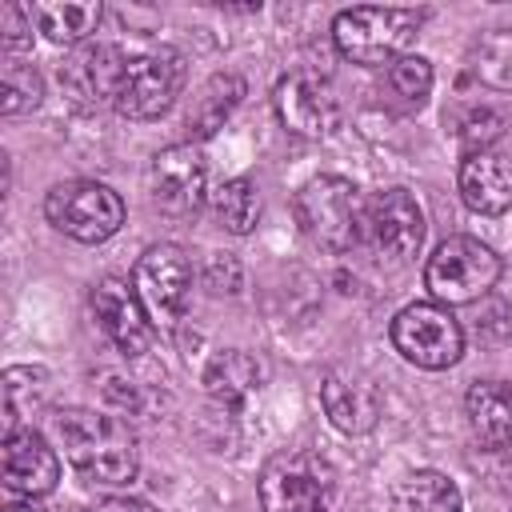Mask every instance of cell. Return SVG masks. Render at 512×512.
Segmentation results:
<instances>
[{
	"label": "cell",
	"instance_id": "19",
	"mask_svg": "<svg viewBox=\"0 0 512 512\" xmlns=\"http://www.w3.org/2000/svg\"><path fill=\"white\" fill-rule=\"evenodd\" d=\"M28 12H32V20H36V28H40L48 40H56V44H80V40H88V32H96V24H100V16H104V8L92 4V0L32 4Z\"/></svg>",
	"mask_w": 512,
	"mask_h": 512
},
{
	"label": "cell",
	"instance_id": "14",
	"mask_svg": "<svg viewBox=\"0 0 512 512\" xmlns=\"http://www.w3.org/2000/svg\"><path fill=\"white\" fill-rule=\"evenodd\" d=\"M128 60L116 44H80L64 64H60V88L80 104L96 108L104 100L116 104V92L124 84Z\"/></svg>",
	"mask_w": 512,
	"mask_h": 512
},
{
	"label": "cell",
	"instance_id": "31",
	"mask_svg": "<svg viewBox=\"0 0 512 512\" xmlns=\"http://www.w3.org/2000/svg\"><path fill=\"white\" fill-rule=\"evenodd\" d=\"M88 512H156V508L148 500H136V496H112V500L92 504Z\"/></svg>",
	"mask_w": 512,
	"mask_h": 512
},
{
	"label": "cell",
	"instance_id": "10",
	"mask_svg": "<svg viewBox=\"0 0 512 512\" xmlns=\"http://www.w3.org/2000/svg\"><path fill=\"white\" fill-rule=\"evenodd\" d=\"M92 316L124 356H144L152 348V312L144 308L132 280L104 276L92 288Z\"/></svg>",
	"mask_w": 512,
	"mask_h": 512
},
{
	"label": "cell",
	"instance_id": "26",
	"mask_svg": "<svg viewBox=\"0 0 512 512\" xmlns=\"http://www.w3.org/2000/svg\"><path fill=\"white\" fill-rule=\"evenodd\" d=\"M44 96V80L32 64L24 60H4V76H0V112L4 116H20V112H32Z\"/></svg>",
	"mask_w": 512,
	"mask_h": 512
},
{
	"label": "cell",
	"instance_id": "12",
	"mask_svg": "<svg viewBox=\"0 0 512 512\" xmlns=\"http://www.w3.org/2000/svg\"><path fill=\"white\" fill-rule=\"evenodd\" d=\"M208 192V164L196 144H172L152 160V204L168 216H196Z\"/></svg>",
	"mask_w": 512,
	"mask_h": 512
},
{
	"label": "cell",
	"instance_id": "9",
	"mask_svg": "<svg viewBox=\"0 0 512 512\" xmlns=\"http://www.w3.org/2000/svg\"><path fill=\"white\" fill-rule=\"evenodd\" d=\"M364 236L388 264H408L424 244V212L408 188H384L364 200Z\"/></svg>",
	"mask_w": 512,
	"mask_h": 512
},
{
	"label": "cell",
	"instance_id": "27",
	"mask_svg": "<svg viewBox=\"0 0 512 512\" xmlns=\"http://www.w3.org/2000/svg\"><path fill=\"white\" fill-rule=\"evenodd\" d=\"M388 88L404 108H420L432 92V64L424 56H404L388 68Z\"/></svg>",
	"mask_w": 512,
	"mask_h": 512
},
{
	"label": "cell",
	"instance_id": "1",
	"mask_svg": "<svg viewBox=\"0 0 512 512\" xmlns=\"http://www.w3.org/2000/svg\"><path fill=\"white\" fill-rule=\"evenodd\" d=\"M56 436L72 468L104 488L128 484L136 476V436L120 416H104L92 408H64L56 416Z\"/></svg>",
	"mask_w": 512,
	"mask_h": 512
},
{
	"label": "cell",
	"instance_id": "13",
	"mask_svg": "<svg viewBox=\"0 0 512 512\" xmlns=\"http://www.w3.org/2000/svg\"><path fill=\"white\" fill-rule=\"evenodd\" d=\"M276 116L280 124L292 132V136H304V140H320L336 128L340 120V108H336V96H332V84L312 76V72H292L276 84Z\"/></svg>",
	"mask_w": 512,
	"mask_h": 512
},
{
	"label": "cell",
	"instance_id": "4",
	"mask_svg": "<svg viewBox=\"0 0 512 512\" xmlns=\"http://www.w3.org/2000/svg\"><path fill=\"white\" fill-rule=\"evenodd\" d=\"M256 492L264 512H332L336 472L320 452L284 448L260 468Z\"/></svg>",
	"mask_w": 512,
	"mask_h": 512
},
{
	"label": "cell",
	"instance_id": "16",
	"mask_svg": "<svg viewBox=\"0 0 512 512\" xmlns=\"http://www.w3.org/2000/svg\"><path fill=\"white\" fill-rule=\"evenodd\" d=\"M56 480H60V460L36 428L4 432V484H8V492L36 500V496H48L56 488Z\"/></svg>",
	"mask_w": 512,
	"mask_h": 512
},
{
	"label": "cell",
	"instance_id": "22",
	"mask_svg": "<svg viewBox=\"0 0 512 512\" xmlns=\"http://www.w3.org/2000/svg\"><path fill=\"white\" fill-rule=\"evenodd\" d=\"M260 376H264L260 364L244 348H224V352L212 356V364L204 372V384H208V392L216 400L236 404L240 396H248L252 388H260Z\"/></svg>",
	"mask_w": 512,
	"mask_h": 512
},
{
	"label": "cell",
	"instance_id": "18",
	"mask_svg": "<svg viewBox=\"0 0 512 512\" xmlns=\"http://www.w3.org/2000/svg\"><path fill=\"white\" fill-rule=\"evenodd\" d=\"M468 424L488 448H508L512 444V388L500 380H480L468 388Z\"/></svg>",
	"mask_w": 512,
	"mask_h": 512
},
{
	"label": "cell",
	"instance_id": "7",
	"mask_svg": "<svg viewBox=\"0 0 512 512\" xmlns=\"http://www.w3.org/2000/svg\"><path fill=\"white\" fill-rule=\"evenodd\" d=\"M392 344L396 352L428 372L452 368L464 352V328L444 304H408L392 320Z\"/></svg>",
	"mask_w": 512,
	"mask_h": 512
},
{
	"label": "cell",
	"instance_id": "32",
	"mask_svg": "<svg viewBox=\"0 0 512 512\" xmlns=\"http://www.w3.org/2000/svg\"><path fill=\"white\" fill-rule=\"evenodd\" d=\"M4 512H44L40 504H32V500H20V504H8Z\"/></svg>",
	"mask_w": 512,
	"mask_h": 512
},
{
	"label": "cell",
	"instance_id": "11",
	"mask_svg": "<svg viewBox=\"0 0 512 512\" xmlns=\"http://www.w3.org/2000/svg\"><path fill=\"white\" fill-rule=\"evenodd\" d=\"M132 284L156 320H176L192 292V264L180 244H152L136 260Z\"/></svg>",
	"mask_w": 512,
	"mask_h": 512
},
{
	"label": "cell",
	"instance_id": "21",
	"mask_svg": "<svg viewBox=\"0 0 512 512\" xmlns=\"http://www.w3.org/2000/svg\"><path fill=\"white\" fill-rule=\"evenodd\" d=\"M48 404V372L32 364H12L4 372V432H16L20 420H32Z\"/></svg>",
	"mask_w": 512,
	"mask_h": 512
},
{
	"label": "cell",
	"instance_id": "28",
	"mask_svg": "<svg viewBox=\"0 0 512 512\" xmlns=\"http://www.w3.org/2000/svg\"><path fill=\"white\" fill-rule=\"evenodd\" d=\"M500 128H504V120H500L492 108H472V112L464 116V124H460V140H464L468 156H472V152H492L488 144L500 136Z\"/></svg>",
	"mask_w": 512,
	"mask_h": 512
},
{
	"label": "cell",
	"instance_id": "5",
	"mask_svg": "<svg viewBox=\"0 0 512 512\" xmlns=\"http://www.w3.org/2000/svg\"><path fill=\"white\" fill-rule=\"evenodd\" d=\"M496 280H500V256L472 236H448L444 244H436L424 268V284L432 300L444 308L480 300L484 292H492Z\"/></svg>",
	"mask_w": 512,
	"mask_h": 512
},
{
	"label": "cell",
	"instance_id": "29",
	"mask_svg": "<svg viewBox=\"0 0 512 512\" xmlns=\"http://www.w3.org/2000/svg\"><path fill=\"white\" fill-rule=\"evenodd\" d=\"M28 44H32V12L20 4H0V48L16 56Z\"/></svg>",
	"mask_w": 512,
	"mask_h": 512
},
{
	"label": "cell",
	"instance_id": "30",
	"mask_svg": "<svg viewBox=\"0 0 512 512\" xmlns=\"http://www.w3.org/2000/svg\"><path fill=\"white\" fill-rule=\"evenodd\" d=\"M204 280H208L212 292H236L240 288V264L228 252H212L208 268H204Z\"/></svg>",
	"mask_w": 512,
	"mask_h": 512
},
{
	"label": "cell",
	"instance_id": "6",
	"mask_svg": "<svg viewBox=\"0 0 512 512\" xmlns=\"http://www.w3.org/2000/svg\"><path fill=\"white\" fill-rule=\"evenodd\" d=\"M44 216L52 228L80 244H104L124 224V200L100 180H68L48 192Z\"/></svg>",
	"mask_w": 512,
	"mask_h": 512
},
{
	"label": "cell",
	"instance_id": "24",
	"mask_svg": "<svg viewBox=\"0 0 512 512\" xmlns=\"http://www.w3.org/2000/svg\"><path fill=\"white\" fill-rule=\"evenodd\" d=\"M212 212H216L220 228H228V232H236V236L252 232L256 220H260V196H256V184L244 180V176L224 180V184L212 192Z\"/></svg>",
	"mask_w": 512,
	"mask_h": 512
},
{
	"label": "cell",
	"instance_id": "23",
	"mask_svg": "<svg viewBox=\"0 0 512 512\" xmlns=\"http://www.w3.org/2000/svg\"><path fill=\"white\" fill-rule=\"evenodd\" d=\"M400 504H404V512H460V508H464L456 480L444 476V472H432V468L412 472V476L404 480Z\"/></svg>",
	"mask_w": 512,
	"mask_h": 512
},
{
	"label": "cell",
	"instance_id": "2",
	"mask_svg": "<svg viewBox=\"0 0 512 512\" xmlns=\"http://www.w3.org/2000/svg\"><path fill=\"white\" fill-rule=\"evenodd\" d=\"M424 24V12H412V8H344L336 20H332V40H336V52L352 64H368V68H380V64H396L408 56L416 32Z\"/></svg>",
	"mask_w": 512,
	"mask_h": 512
},
{
	"label": "cell",
	"instance_id": "15",
	"mask_svg": "<svg viewBox=\"0 0 512 512\" xmlns=\"http://www.w3.org/2000/svg\"><path fill=\"white\" fill-rule=\"evenodd\" d=\"M320 404L328 420L348 436H364L380 420V388L356 368H328L320 380Z\"/></svg>",
	"mask_w": 512,
	"mask_h": 512
},
{
	"label": "cell",
	"instance_id": "3",
	"mask_svg": "<svg viewBox=\"0 0 512 512\" xmlns=\"http://www.w3.org/2000/svg\"><path fill=\"white\" fill-rule=\"evenodd\" d=\"M292 212L300 232L328 252H348L364 236V200H360V188L344 176H332V172L312 176L296 192Z\"/></svg>",
	"mask_w": 512,
	"mask_h": 512
},
{
	"label": "cell",
	"instance_id": "20",
	"mask_svg": "<svg viewBox=\"0 0 512 512\" xmlns=\"http://www.w3.org/2000/svg\"><path fill=\"white\" fill-rule=\"evenodd\" d=\"M240 100H244V80L240 76H232V72L212 76L188 108V132L192 136H212L216 128H224V120L236 112Z\"/></svg>",
	"mask_w": 512,
	"mask_h": 512
},
{
	"label": "cell",
	"instance_id": "17",
	"mask_svg": "<svg viewBox=\"0 0 512 512\" xmlns=\"http://www.w3.org/2000/svg\"><path fill=\"white\" fill-rule=\"evenodd\" d=\"M460 196L480 216H500L512 208V160L500 152H472L460 160Z\"/></svg>",
	"mask_w": 512,
	"mask_h": 512
},
{
	"label": "cell",
	"instance_id": "8",
	"mask_svg": "<svg viewBox=\"0 0 512 512\" xmlns=\"http://www.w3.org/2000/svg\"><path fill=\"white\" fill-rule=\"evenodd\" d=\"M184 88V56L176 48H156L128 64L124 84L116 92V112L128 120L164 116Z\"/></svg>",
	"mask_w": 512,
	"mask_h": 512
},
{
	"label": "cell",
	"instance_id": "25",
	"mask_svg": "<svg viewBox=\"0 0 512 512\" xmlns=\"http://www.w3.org/2000/svg\"><path fill=\"white\" fill-rule=\"evenodd\" d=\"M472 72L500 92H512V32L508 28H492L488 36L476 40L472 48Z\"/></svg>",
	"mask_w": 512,
	"mask_h": 512
}]
</instances>
